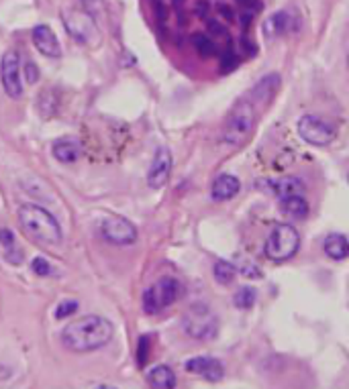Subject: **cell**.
I'll return each instance as SVG.
<instances>
[{
    "mask_svg": "<svg viewBox=\"0 0 349 389\" xmlns=\"http://www.w3.org/2000/svg\"><path fill=\"white\" fill-rule=\"evenodd\" d=\"M115 336L113 322L98 314H86L61 330V343L72 353H92L107 346Z\"/></svg>",
    "mask_w": 349,
    "mask_h": 389,
    "instance_id": "obj_1",
    "label": "cell"
},
{
    "mask_svg": "<svg viewBox=\"0 0 349 389\" xmlns=\"http://www.w3.org/2000/svg\"><path fill=\"white\" fill-rule=\"evenodd\" d=\"M16 216H19L21 230L25 233L27 239L37 243V245H43V247L61 245L63 230H61L58 218L49 210H46L43 206H37V204H21Z\"/></svg>",
    "mask_w": 349,
    "mask_h": 389,
    "instance_id": "obj_2",
    "label": "cell"
},
{
    "mask_svg": "<svg viewBox=\"0 0 349 389\" xmlns=\"http://www.w3.org/2000/svg\"><path fill=\"white\" fill-rule=\"evenodd\" d=\"M254 129H256V106L249 100H239L229 112L223 129V143L229 147H241L251 137Z\"/></svg>",
    "mask_w": 349,
    "mask_h": 389,
    "instance_id": "obj_3",
    "label": "cell"
},
{
    "mask_svg": "<svg viewBox=\"0 0 349 389\" xmlns=\"http://www.w3.org/2000/svg\"><path fill=\"white\" fill-rule=\"evenodd\" d=\"M301 235L292 225L280 223L272 228L270 237L266 240V257L274 263H284L298 253Z\"/></svg>",
    "mask_w": 349,
    "mask_h": 389,
    "instance_id": "obj_4",
    "label": "cell"
},
{
    "mask_svg": "<svg viewBox=\"0 0 349 389\" xmlns=\"http://www.w3.org/2000/svg\"><path fill=\"white\" fill-rule=\"evenodd\" d=\"M184 294V285L176 277H162L150 285L143 294V310L147 314H157L176 304Z\"/></svg>",
    "mask_w": 349,
    "mask_h": 389,
    "instance_id": "obj_5",
    "label": "cell"
},
{
    "mask_svg": "<svg viewBox=\"0 0 349 389\" xmlns=\"http://www.w3.org/2000/svg\"><path fill=\"white\" fill-rule=\"evenodd\" d=\"M184 332L197 341H211L219 332V320L207 304H192L182 316Z\"/></svg>",
    "mask_w": 349,
    "mask_h": 389,
    "instance_id": "obj_6",
    "label": "cell"
},
{
    "mask_svg": "<svg viewBox=\"0 0 349 389\" xmlns=\"http://www.w3.org/2000/svg\"><path fill=\"white\" fill-rule=\"evenodd\" d=\"M63 18V27L72 35V39H76L82 46H90L98 41V29H96V21L92 18L84 9H66L61 13Z\"/></svg>",
    "mask_w": 349,
    "mask_h": 389,
    "instance_id": "obj_7",
    "label": "cell"
},
{
    "mask_svg": "<svg viewBox=\"0 0 349 389\" xmlns=\"http://www.w3.org/2000/svg\"><path fill=\"white\" fill-rule=\"evenodd\" d=\"M100 235L108 245H115V247H129L139 237L137 226L129 218L119 216V214L105 218V223L100 225Z\"/></svg>",
    "mask_w": 349,
    "mask_h": 389,
    "instance_id": "obj_8",
    "label": "cell"
},
{
    "mask_svg": "<svg viewBox=\"0 0 349 389\" xmlns=\"http://www.w3.org/2000/svg\"><path fill=\"white\" fill-rule=\"evenodd\" d=\"M298 135L315 147H325L335 141V129L325 119L306 114L298 120Z\"/></svg>",
    "mask_w": 349,
    "mask_h": 389,
    "instance_id": "obj_9",
    "label": "cell"
},
{
    "mask_svg": "<svg viewBox=\"0 0 349 389\" xmlns=\"http://www.w3.org/2000/svg\"><path fill=\"white\" fill-rule=\"evenodd\" d=\"M0 80L2 88L9 98H21L23 96V84H21V55L15 49L4 51L0 60Z\"/></svg>",
    "mask_w": 349,
    "mask_h": 389,
    "instance_id": "obj_10",
    "label": "cell"
},
{
    "mask_svg": "<svg viewBox=\"0 0 349 389\" xmlns=\"http://www.w3.org/2000/svg\"><path fill=\"white\" fill-rule=\"evenodd\" d=\"M172 165H174V159H172V153L166 147H160L153 155L152 165L147 169V183L153 190H160L164 188L170 180V174H172Z\"/></svg>",
    "mask_w": 349,
    "mask_h": 389,
    "instance_id": "obj_11",
    "label": "cell"
},
{
    "mask_svg": "<svg viewBox=\"0 0 349 389\" xmlns=\"http://www.w3.org/2000/svg\"><path fill=\"white\" fill-rule=\"evenodd\" d=\"M184 369L188 373H197L200 375L202 379L211 381V383H217L225 377V367L219 359H213V357H194V359H188L184 363Z\"/></svg>",
    "mask_w": 349,
    "mask_h": 389,
    "instance_id": "obj_12",
    "label": "cell"
},
{
    "mask_svg": "<svg viewBox=\"0 0 349 389\" xmlns=\"http://www.w3.org/2000/svg\"><path fill=\"white\" fill-rule=\"evenodd\" d=\"M31 37H33V43L37 47V51L43 53L46 58H60L61 55L60 41H58L56 33L47 25H37L31 33Z\"/></svg>",
    "mask_w": 349,
    "mask_h": 389,
    "instance_id": "obj_13",
    "label": "cell"
},
{
    "mask_svg": "<svg viewBox=\"0 0 349 389\" xmlns=\"http://www.w3.org/2000/svg\"><path fill=\"white\" fill-rule=\"evenodd\" d=\"M241 190V183L235 176L231 174H221L217 180L213 181V188H211V196L217 202H227L231 198H235L237 192Z\"/></svg>",
    "mask_w": 349,
    "mask_h": 389,
    "instance_id": "obj_14",
    "label": "cell"
},
{
    "mask_svg": "<svg viewBox=\"0 0 349 389\" xmlns=\"http://www.w3.org/2000/svg\"><path fill=\"white\" fill-rule=\"evenodd\" d=\"M280 75L278 74H268L264 75L261 80H259L258 84L254 86V90H251V98H254V105H268L270 100L274 98V94L278 92L280 88Z\"/></svg>",
    "mask_w": 349,
    "mask_h": 389,
    "instance_id": "obj_15",
    "label": "cell"
},
{
    "mask_svg": "<svg viewBox=\"0 0 349 389\" xmlns=\"http://www.w3.org/2000/svg\"><path fill=\"white\" fill-rule=\"evenodd\" d=\"M268 190L282 200V198H288V196L304 194V181L301 178H296V176H286V178H280V180L268 181Z\"/></svg>",
    "mask_w": 349,
    "mask_h": 389,
    "instance_id": "obj_16",
    "label": "cell"
},
{
    "mask_svg": "<svg viewBox=\"0 0 349 389\" xmlns=\"http://www.w3.org/2000/svg\"><path fill=\"white\" fill-rule=\"evenodd\" d=\"M51 153L60 164H76L80 155H82V145L78 143L76 139H60V141L53 143Z\"/></svg>",
    "mask_w": 349,
    "mask_h": 389,
    "instance_id": "obj_17",
    "label": "cell"
},
{
    "mask_svg": "<svg viewBox=\"0 0 349 389\" xmlns=\"http://www.w3.org/2000/svg\"><path fill=\"white\" fill-rule=\"evenodd\" d=\"M323 249H325V255L329 259L343 261L349 257V240L339 233H331V235H327V239L323 243Z\"/></svg>",
    "mask_w": 349,
    "mask_h": 389,
    "instance_id": "obj_18",
    "label": "cell"
},
{
    "mask_svg": "<svg viewBox=\"0 0 349 389\" xmlns=\"http://www.w3.org/2000/svg\"><path fill=\"white\" fill-rule=\"evenodd\" d=\"M150 388L155 389H172L176 388V373L167 365H157L147 373Z\"/></svg>",
    "mask_w": 349,
    "mask_h": 389,
    "instance_id": "obj_19",
    "label": "cell"
},
{
    "mask_svg": "<svg viewBox=\"0 0 349 389\" xmlns=\"http://www.w3.org/2000/svg\"><path fill=\"white\" fill-rule=\"evenodd\" d=\"M280 208L292 218H304L308 214V202L304 200V194L288 196L280 200Z\"/></svg>",
    "mask_w": 349,
    "mask_h": 389,
    "instance_id": "obj_20",
    "label": "cell"
},
{
    "mask_svg": "<svg viewBox=\"0 0 349 389\" xmlns=\"http://www.w3.org/2000/svg\"><path fill=\"white\" fill-rule=\"evenodd\" d=\"M264 29L268 35H284V33H288L292 29V18L288 16V13H276V15L264 25Z\"/></svg>",
    "mask_w": 349,
    "mask_h": 389,
    "instance_id": "obj_21",
    "label": "cell"
},
{
    "mask_svg": "<svg viewBox=\"0 0 349 389\" xmlns=\"http://www.w3.org/2000/svg\"><path fill=\"white\" fill-rule=\"evenodd\" d=\"M213 273H214V279H217L219 284L229 285L233 279H235V275H237V267H235L233 263L225 261V259H219V261L214 263Z\"/></svg>",
    "mask_w": 349,
    "mask_h": 389,
    "instance_id": "obj_22",
    "label": "cell"
},
{
    "mask_svg": "<svg viewBox=\"0 0 349 389\" xmlns=\"http://www.w3.org/2000/svg\"><path fill=\"white\" fill-rule=\"evenodd\" d=\"M233 304H235L239 310H249V308H254V304H256V289L249 287V285L239 287V289L235 292V296H233Z\"/></svg>",
    "mask_w": 349,
    "mask_h": 389,
    "instance_id": "obj_23",
    "label": "cell"
},
{
    "mask_svg": "<svg viewBox=\"0 0 349 389\" xmlns=\"http://www.w3.org/2000/svg\"><path fill=\"white\" fill-rule=\"evenodd\" d=\"M192 46H194V49H197L202 58H213L214 53H217L214 41L209 35H204V33H197V35L192 37Z\"/></svg>",
    "mask_w": 349,
    "mask_h": 389,
    "instance_id": "obj_24",
    "label": "cell"
},
{
    "mask_svg": "<svg viewBox=\"0 0 349 389\" xmlns=\"http://www.w3.org/2000/svg\"><path fill=\"white\" fill-rule=\"evenodd\" d=\"M80 2H82V9H84L94 21L107 16V2H105V0H80Z\"/></svg>",
    "mask_w": 349,
    "mask_h": 389,
    "instance_id": "obj_25",
    "label": "cell"
},
{
    "mask_svg": "<svg viewBox=\"0 0 349 389\" xmlns=\"http://www.w3.org/2000/svg\"><path fill=\"white\" fill-rule=\"evenodd\" d=\"M31 271H33L35 275H39V277H47V275L53 273V267L49 265V261L43 259V257H35V259L31 261Z\"/></svg>",
    "mask_w": 349,
    "mask_h": 389,
    "instance_id": "obj_26",
    "label": "cell"
},
{
    "mask_svg": "<svg viewBox=\"0 0 349 389\" xmlns=\"http://www.w3.org/2000/svg\"><path fill=\"white\" fill-rule=\"evenodd\" d=\"M74 312H78L76 299H63V302H60V306L56 308V318H58V320H63L66 316H72Z\"/></svg>",
    "mask_w": 349,
    "mask_h": 389,
    "instance_id": "obj_27",
    "label": "cell"
},
{
    "mask_svg": "<svg viewBox=\"0 0 349 389\" xmlns=\"http://www.w3.org/2000/svg\"><path fill=\"white\" fill-rule=\"evenodd\" d=\"M147 359H150V336H141L139 339V346H137V363H139V367H143Z\"/></svg>",
    "mask_w": 349,
    "mask_h": 389,
    "instance_id": "obj_28",
    "label": "cell"
},
{
    "mask_svg": "<svg viewBox=\"0 0 349 389\" xmlns=\"http://www.w3.org/2000/svg\"><path fill=\"white\" fill-rule=\"evenodd\" d=\"M0 247H4V251H13L16 249L15 233L11 228H0Z\"/></svg>",
    "mask_w": 349,
    "mask_h": 389,
    "instance_id": "obj_29",
    "label": "cell"
},
{
    "mask_svg": "<svg viewBox=\"0 0 349 389\" xmlns=\"http://www.w3.org/2000/svg\"><path fill=\"white\" fill-rule=\"evenodd\" d=\"M23 70H25V78H27L29 84H35V82L39 80V68H37L35 61H27Z\"/></svg>",
    "mask_w": 349,
    "mask_h": 389,
    "instance_id": "obj_30",
    "label": "cell"
},
{
    "mask_svg": "<svg viewBox=\"0 0 349 389\" xmlns=\"http://www.w3.org/2000/svg\"><path fill=\"white\" fill-rule=\"evenodd\" d=\"M219 13L225 16L229 23H231V21H235V13H233V11H231L229 6H221V9H219Z\"/></svg>",
    "mask_w": 349,
    "mask_h": 389,
    "instance_id": "obj_31",
    "label": "cell"
},
{
    "mask_svg": "<svg viewBox=\"0 0 349 389\" xmlns=\"http://www.w3.org/2000/svg\"><path fill=\"white\" fill-rule=\"evenodd\" d=\"M209 29L214 31V33H225V29H223L217 21H209Z\"/></svg>",
    "mask_w": 349,
    "mask_h": 389,
    "instance_id": "obj_32",
    "label": "cell"
},
{
    "mask_svg": "<svg viewBox=\"0 0 349 389\" xmlns=\"http://www.w3.org/2000/svg\"><path fill=\"white\" fill-rule=\"evenodd\" d=\"M241 4H245V6H256L258 9L259 4H258V0H239Z\"/></svg>",
    "mask_w": 349,
    "mask_h": 389,
    "instance_id": "obj_33",
    "label": "cell"
},
{
    "mask_svg": "<svg viewBox=\"0 0 349 389\" xmlns=\"http://www.w3.org/2000/svg\"><path fill=\"white\" fill-rule=\"evenodd\" d=\"M348 65H349V58H348Z\"/></svg>",
    "mask_w": 349,
    "mask_h": 389,
    "instance_id": "obj_34",
    "label": "cell"
},
{
    "mask_svg": "<svg viewBox=\"0 0 349 389\" xmlns=\"http://www.w3.org/2000/svg\"><path fill=\"white\" fill-rule=\"evenodd\" d=\"M178 2H180V0H178Z\"/></svg>",
    "mask_w": 349,
    "mask_h": 389,
    "instance_id": "obj_35",
    "label": "cell"
}]
</instances>
